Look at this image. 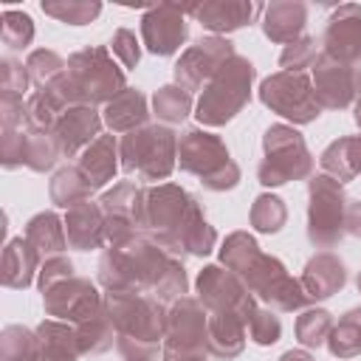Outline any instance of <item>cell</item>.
<instances>
[{
	"label": "cell",
	"mask_w": 361,
	"mask_h": 361,
	"mask_svg": "<svg viewBox=\"0 0 361 361\" xmlns=\"http://www.w3.org/2000/svg\"><path fill=\"white\" fill-rule=\"evenodd\" d=\"M99 276L110 293H141L149 288L158 299H172L186 290L183 265L141 237L116 243L102 257Z\"/></svg>",
	"instance_id": "1"
},
{
	"label": "cell",
	"mask_w": 361,
	"mask_h": 361,
	"mask_svg": "<svg viewBox=\"0 0 361 361\" xmlns=\"http://www.w3.org/2000/svg\"><path fill=\"white\" fill-rule=\"evenodd\" d=\"M147 226L155 231L158 243L172 251L209 254L217 234L203 220L195 197L178 186H161L147 195Z\"/></svg>",
	"instance_id": "2"
},
{
	"label": "cell",
	"mask_w": 361,
	"mask_h": 361,
	"mask_svg": "<svg viewBox=\"0 0 361 361\" xmlns=\"http://www.w3.org/2000/svg\"><path fill=\"white\" fill-rule=\"evenodd\" d=\"M220 257L231 271H237L245 279V285L254 293H259L265 302L276 305L279 310H299L310 302L305 288L285 274L282 262L274 259V257L259 254L257 243L248 234H243V231L231 234L226 240Z\"/></svg>",
	"instance_id": "3"
},
{
	"label": "cell",
	"mask_w": 361,
	"mask_h": 361,
	"mask_svg": "<svg viewBox=\"0 0 361 361\" xmlns=\"http://www.w3.org/2000/svg\"><path fill=\"white\" fill-rule=\"evenodd\" d=\"M54 87L68 104L73 102L76 107L85 104H96V102H113L118 93H124V73L113 65L107 48H85V51H76L71 59H68V68L65 73L48 85Z\"/></svg>",
	"instance_id": "4"
},
{
	"label": "cell",
	"mask_w": 361,
	"mask_h": 361,
	"mask_svg": "<svg viewBox=\"0 0 361 361\" xmlns=\"http://www.w3.org/2000/svg\"><path fill=\"white\" fill-rule=\"evenodd\" d=\"M107 316L118 330V350L130 361H149L164 336V313L141 293H107Z\"/></svg>",
	"instance_id": "5"
},
{
	"label": "cell",
	"mask_w": 361,
	"mask_h": 361,
	"mask_svg": "<svg viewBox=\"0 0 361 361\" xmlns=\"http://www.w3.org/2000/svg\"><path fill=\"white\" fill-rule=\"evenodd\" d=\"M257 71L245 56H231L209 82V87L200 96L197 104V121L200 124H226L228 118H234L240 113V107L248 102L251 96V82H254Z\"/></svg>",
	"instance_id": "6"
},
{
	"label": "cell",
	"mask_w": 361,
	"mask_h": 361,
	"mask_svg": "<svg viewBox=\"0 0 361 361\" xmlns=\"http://www.w3.org/2000/svg\"><path fill=\"white\" fill-rule=\"evenodd\" d=\"M180 166L192 175H197L209 189H231L240 180L237 164L228 158V149L217 135L189 130L180 138Z\"/></svg>",
	"instance_id": "7"
},
{
	"label": "cell",
	"mask_w": 361,
	"mask_h": 361,
	"mask_svg": "<svg viewBox=\"0 0 361 361\" xmlns=\"http://www.w3.org/2000/svg\"><path fill=\"white\" fill-rule=\"evenodd\" d=\"M121 158L124 172H135L144 180H161L175 166V133L158 124L133 130L121 141Z\"/></svg>",
	"instance_id": "8"
},
{
	"label": "cell",
	"mask_w": 361,
	"mask_h": 361,
	"mask_svg": "<svg viewBox=\"0 0 361 361\" xmlns=\"http://www.w3.org/2000/svg\"><path fill=\"white\" fill-rule=\"evenodd\" d=\"M265 161L259 164V183L279 186L296 178H305L313 169V158L302 141V135L293 127L276 124L262 138Z\"/></svg>",
	"instance_id": "9"
},
{
	"label": "cell",
	"mask_w": 361,
	"mask_h": 361,
	"mask_svg": "<svg viewBox=\"0 0 361 361\" xmlns=\"http://www.w3.org/2000/svg\"><path fill=\"white\" fill-rule=\"evenodd\" d=\"M347 226V197L338 180L313 178L310 180V209H307V237L313 245L327 248L341 240Z\"/></svg>",
	"instance_id": "10"
},
{
	"label": "cell",
	"mask_w": 361,
	"mask_h": 361,
	"mask_svg": "<svg viewBox=\"0 0 361 361\" xmlns=\"http://www.w3.org/2000/svg\"><path fill=\"white\" fill-rule=\"evenodd\" d=\"M262 104H268L274 113L290 118L293 124H307L322 113V104L316 99V90L305 73L279 71L268 76L259 87Z\"/></svg>",
	"instance_id": "11"
},
{
	"label": "cell",
	"mask_w": 361,
	"mask_h": 361,
	"mask_svg": "<svg viewBox=\"0 0 361 361\" xmlns=\"http://www.w3.org/2000/svg\"><path fill=\"white\" fill-rule=\"evenodd\" d=\"M206 316L195 299H180L166 322V361H192L206 347Z\"/></svg>",
	"instance_id": "12"
},
{
	"label": "cell",
	"mask_w": 361,
	"mask_h": 361,
	"mask_svg": "<svg viewBox=\"0 0 361 361\" xmlns=\"http://www.w3.org/2000/svg\"><path fill=\"white\" fill-rule=\"evenodd\" d=\"M186 14H192V6H175V3L152 6L141 17V37H144L147 51L155 56L175 54L189 37Z\"/></svg>",
	"instance_id": "13"
},
{
	"label": "cell",
	"mask_w": 361,
	"mask_h": 361,
	"mask_svg": "<svg viewBox=\"0 0 361 361\" xmlns=\"http://www.w3.org/2000/svg\"><path fill=\"white\" fill-rule=\"evenodd\" d=\"M234 56V45L223 37H203L192 48H186L175 65V82L183 90H197Z\"/></svg>",
	"instance_id": "14"
},
{
	"label": "cell",
	"mask_w": 361,
	"mask_h": 361,
	"mask_svg": "<svg viewBox=\"0 0 361 361\" xmlns=\"http://www.w3.org/2000/svg\"><path fill=\"white\" fill-rule=\"evenodd\" d=\"M197 290L203 305H209L214 313H237L245 319V324L251 322V316L257 313L254 299L248 296V290L240 285V279L228 271H220L217 265L203 268L200 279H197Z\"/></svg>",
	"instance_id": "15"
},
{
	"label": "cell",
	"mask_w": 361,
	"mask_h": 361,
	"mask_svg": "<svg viewBox=\"0 0 361 361\" xmlns=\"http://www.w3.org/2000/svg\"><path fill=\"white\" fill-rule=\"evenodd\" d=\"M322 45H324V56L336 62H344L353 68L361 62V6L358 3H344L327 17Z\"/></svg>",
	"instance_id": "16"
},
{
	"label": "cell",
	"mask_w": 361,
	"mask_h": 361,
	"mask_svg": "<svg viewBox=\"0 0 361 361\" xmlns=\"http://www.w3.org/2000/svg\"><path fill=\"white\" fill-rule=\"evenodd\" d=\"M42 293H45V310L51 316H59V319L82 324V322H87V319L102 313L99 293L87 279L68 276V279L51 285L48 290H42Z\"/></svg>",
	"instance_id": "17"
},
{
	"label": "cell",
	"mask_w": 361,
	"mask_h": 361,
	"mask_svg": "<svg viewBox=\"0 0 361 361\" xmlns=\"http://www.w3.org/2000/svg\"><path fill=\"white\" fill-rule=\"evenodd\" d=\"M313 90L322 107H347L361 93V68L322 54L313 65Z\"/></svg>",
	"instance_id": "18"
},
{
	"label": "cell",
	"mask_w": 361,
	"mask_h": 361,
	"mask_svg": "<svg viewBox=\"0 0 361 361\" xmlns=\"http://www.w3.org/2000/svg\"><path fill=\"white\" fill-rule=\"evenodd\" d=\"M259 11H265L259 3H245V0H209L192 6L195 20L214 34H228L243 25H251Z\"/></svg>",
	"instance_id": "19"
},
{
	"label": "cell",
	"mask_w": 361,
	"mask_h": 361,
	"mask_svg": "<svg viewBox=\"0 0 361 361\" xmlns=\"http://www.w3.org/2000/svg\"><path fill=\"white\" fill-rule=\"evenodd\" d=\"M99 130H102V121H99L96 110L79 104V107H68L62 113V118L54 127V138H56L62 155H76L85 144H90L99 135Z\"/></svg>",
	"instance_id": "20"
},
{
	"label": "cell",
	"mask_w": 361,
	"mask_h": 361,
	"mask_svg": "<svg viewBox=\"0 0 361 361\" xmlns=\"http://www.w3.org/2000/svg\"><path fill=\"white\" fill-rule=\"evenodd\" d=\"M305 23H307V6L299 0H282V3H271L265 8L262 31L271 42L290 45V42L302 39Z\"/></svg>",
	"instance_id": "21"
},
{
	"label": "cell",
	"mask_w": 361,
	"mask_h": 361,
	"mask_svg": "<svg viewBox=\"0 0 361 361\" xmlns=\"http://www.w3.org/2000/svg\"><path fill=\"white\" fill-rule=\"evenodd\" d=\"M104 217H102V209L90 200L73 206L65 217V228H68V243L79 251H87V248H99L102 240H104Z\"/></svg>",
	"instance_id": "22"
},
{
	"label": "cell",
	"mask_w": 361,
	"mask_h": 361,
	"mask_svg": "<svg viewBox=\"0 0 361 361\" xmlns=\"http://www.w3.org/2000/svg\"><path fill=\"white\" fill-rule=\"evenodd\" d=\"M347 282V271L344 262L333 254H319L307 262L305 276H302V288L310 299H327L333 296L341 285Z\"/></svg>",
	"instance_id": "23"
},
{
	"label": "cell",
	"mask_w": 361,
	"mask_h": 361,
	"mask_svg": "<svg viewBox=\"0 0 361 361\" xmlns=\"http://www.w3.org/2000/svg\"><path fill=\"white\" fill-rule=\"evenodd\" d=\"M243 324L245 319L237 313H214L206 324V344L214 355L231 358L243 350Z\"/></svg>",
	"instance_id": "24"
},
{
	"label": "cell",
	"mask_w": 361,
	"mask_h": 361,
	"mask_svg": "<svg viewBox=\"0 0 361 361\" xmlns=\"http://www.w3.org/2000/svg\"><path fill=\"white\" fill-rule=\"evenodd\" d=\"M79 172L85 175L90 189L104 186L116 175V141H113V135H99L85 149V155L79 161Z\"/></svg>",
	"instance_id": "25"
},
{
	"label": "cell",
	"mask_w": 361,
	"mask_h": 361,
	"mask_svg": "<svg viewBox=\"0 0 361 361\" xmlns=\"http://www.w3.org/2000/svg\"><path fill=\"white\" fill-rule=\"evenodd\" d=\"M37 262H39V251L28 240H23V237L11 240L6 245V257H3V282H6V288L31 285Z\"/></svg>",
	"instance_id": "26"
},
{
	"label": "cell",
	"mask_w": 361,
	"mask_h": 361,
	"mask_svg": "<svg viewBox=\"0 0 361 361\" xmlns=\"http://www.w3.org/2000/svg\"><path fill=\"white\" fill-rule=\"evenodd\" d=\"M104 121L110 124V130L116 133H133L147 121V99L138 90H124L118 93L107 110H104Z\"/></svg>",
	"instance_id": "27"
},
{
	"label": "cell",
	"mask_w": 361,
	"mask_h": 361,
	"mask_svg": "<svg viewBox=\"0 0 361 361\" xmlns=\"http://www.w3.org/2000/svg\"><path fill=\"white\" fill-rule=\"evenodd\" d=\"M322 166L338 180H350L361 172V135L353 138H338L322 152Z\"/></svg>",
	"instance_id": "28"
},
{
	"label": "cell",
	"mask_w": 361,
	"mask_h": 361,
	"mask_svg": "<svg viewBox=\"0 0 361 361\" xmlns=\"http://www.w3.org/2000/svg\"><path fill=\"white\" fill-rule=\"evenodd\" d=\"M65 104L68 102L54 87H42V90L28 96V102H25V121L31 124V130H54L56 121L65 113Z\"/></svg>",
	"instance_id": "29"
},
{
	"label": "cell",
	"mask_w": 361,
	"mask_h": 361,
	"mask_svg": "<svg viewBox=\"0 0 361 361\" xmlns=\"http://www.w3.org/2000/svg\"><path fill=\"white\" fill-rule=\"evenodd\" d=\"M25 240L39 251V257L45 254H59L65 245H68V237L62 231V223L54 212H42L37 217L28 220V228H25Z\"/></svg>",
	"instance_id": "30"
},
{
	"label": "cell",
	"mask_w": 361,
	"mask_h": 361,
	"mask_svg": "<svg viewBox=\"0 0 361 361\" xmlns=\"http://www.w3.org/2000/svg\"><path fill=\"white\" fill-rule=\"evenodd\" d=\"M90 195V183L85 180V175L73 166H65L54 175L51 180V200L56 206H65V209H73L79 203H85V197Z\"/></svg>",
	"instance_id": "31"
},
{
	"label": "cell",
	"mask_w": 361,
	"mask_h": 361,
	"mask_svg": "<svg viewBox=\"0 0 361 361\" xmlns=\"http://www.w3.org/2000/svg\"><path fill=\"white\" fill-rule=\"evenodd\" d=\"M59 155V144L51 135V130H28L25 133V149H23V164L31 166L34 172H45L54 166Z\"/></svg>",
	"instance_id": "32"
},
{
	"label": "cell",
	"mask_w": 361,
	"mask_h": 361,
	"mask_svg": "<svg viewBox=\"0 0 361 361\" xmlns=\"http://www.w3.org/2000/svg\"><path fill=\"white\" fill-rule=\"evenodd\" d=\"M42 11L68 25H87L102 14V3H96V0H90V3L87 0H45Z\"/></svg>",
	"instance_id": "33"
},
{
	"label": "cell",
	"mask_w": 361,
	"mask_h": 361,
	"mask_svg": "<svg viewBox=\"0 0 361 361\" xmlns=\"http://www.w3.org/2000/svg\"><path fill=\"white\" fill-rule=\"evenodd\" d=\"M330 353L350 358L361 353V310H350L330 336Z\"/></svg>",
	"instance_id": "34"
},
{
	"label": "cell",
	"mask_w": 361,
	"mask_h": 361,
	"mask_svg": "<svg viewBox=\"0 0 361 361\" xmlns=\"http://www.w3.org/2000/svg\"><path fill=\"white\" fill-rule=\"evenodd\" d=\"M0 37L3 42L11 48V51H23L31 45L34 39V23L25 11H14V8H6L3 17H0Z\"/></svg>",
	"instance_id": "35"
},
{
	"label": "cell",
	"mask_w": 361,
	"mask_h": 361,
	"mask_svg": "<svg viewBox=\"0 0 361 361\" xmlns=\"http://www.w3.org/2000/svg\"><path fill=\"white\" fill-rule=\"evenodd\" d=\"M25 68H28V76H31L37 85L48 87V85H54V82L65 73L68 62H65L56 51H51V48H37V51H31Z\"/></svg>",
	"instance_id": "36"
},
{
	"label": "cell",
	"mask_w": 361,
	"mask_h": 361,
	"mask_svg": "<svg viewBox=\"0 0 361 361\" xmlns=\"http://www.w3.org/2000/svg\"><path fill=\"white\" fill-rule=\"evenodd\" d=\"M152 104H155V116L158 118H164V121H183L189 116V110H192V96H189V90H183L178 85H166V87H161L155 93Z\"/></svg>",
	"instance_id": "37"
},
{
	"label": "cell",
	"mask_w": 361,
	"mask_h": 361,
	"mask_svg": "<svg viewBox=\"0 0 361 361\" xmlns=\"http://www.w3.org/2000/svg\"><path fill=\"white\" fill-rule=\"evenodd\" d=\"M285 217H288V212H285V206H282L279 197H274V195L257 197L254 212H251V223H254L257 231L274 234V231H279L285 226Z\"/></svg>",
	"instance_id": "38"
},
{
	"label": "cell",
	"mask_w": 361,
	"mask_h": 361,
	"mask_svg": "<svg viewBox=\"0 0 361 361\" xmlns=\"http://www.w3.org/2000/svg\"><path fill=\"white\" fill-rule=\"evenodd\" d=\"M330 327H333V322H330L327 310H307L296 322V336L305 347H319L330 336Z\"/></svg>",
	"instance_id": "39"
},
{
	"label": "cell",
	"mask_w": 361,
	"mask_h": 361,
	"mask_svg": "<svg viewBox=\"0 0 361 361\" xmlns=\"http://www.w3.org/2000/svg\"><path fill=\"white\" fill-rule=\"evenodd\" d=\"M316 39L313 37H302L290 45H285L282 56H279V68L282 71H290V73H302L305 68H313L316 65Z\"/></svg>",
	"instance_id": "40"
},
{
	"label": "cell",
	"mask_w": 361,
	"mask_h": 361,
	"mask_svg": "<svg viewBox=\"0 0 361 361\" xmlns=\"http://www.w3.org/2000/svg\"><path fill=\"white\" fill-rule=\"evenodd\" d=\"M28 68L14 62V59H3L0 62V87H3V96H20L23 99V90L28 87Z\"/></svg>",
	"instance_id": "41"
},
{
	"label": "cell",
	"mask_w": 361,
	"mask_h": 361,
	"mask_svg": "<svg viewBox=\"0 0 361 361\" xmlns=\"http://www.w3.org/2000/svg\"><path fill=\"white\" fill-rule=\"evenodd\" d=\"M110 45H113V54L124 62V68H135V65H138L141 48H138V39H135V34H133L130 28H118V31L113 34Z\"/></svg>",
	"instance_id": "42"
},
{
	"label": "cell",
	"mask_w": 361,
	"mask_h": 361,
	"mask_svg": "<svg viewBox=\"0 0 361 361\" xmlns=\"http://www.w3.org/2000/svg\"><path fill=\"white\" fill-rule=\"evenodd\" d=\"M248 324H251V336H254L257 344H274L279 338V330H282L279 319L274 313H268V310H257Z\"/></svg>",
	"instance_id": "43"
},
{
	"label": "cell",
	"mask_w": 361,
	"mask_h": 361,
	"mask_svg": "<svg viewBox=\"0 0 361 361\" xmlns=\"http://www.w3.org/2000/svg\"><path fill=\"white\" fill-rule=\"evenodd\" d=\"M68 276H73V265L65 257H51V259H45V265L39 271V288L48 290L51 285H56V282H62Z\"/></svg>",
	"instance_id": "44"
},
{
	"label": "cell",
	"mask_w": 361,
	"mask_h": 361,
	"mask_svg": "<svg viewBox=\"0 0 361 361\" xmlns=\"http://www.w3.org/2000/svg\"><path fill=\"white\" fill-rule=\"evenodd\" d=\"M347 231L355 234V237H361V200L353 203V206H347Z\"/></svg>",
	"instance_id": "45"
},
{
	"label": "cell",
	"mask_w": 361,
	"mask_h": 361,
	"mask_svg": "<svg viewBox=\"0 0 361 361\" xmlns=\"http://www.w3.org/2000/svg\"><path fill=\"white\" fill-rule=\"evenodd\" d=\"M279 361H313L307 353H302V350H290V353H285Z\"/></svg>",
	"instance_id": "46"
},
{
	"label": "cell",
	"mask_w": 361,
	"mask_h": 361,
	"mask_svg": "<svg viewBox=\"0 0 361 361\" xmlns=\"http://www.w3.org/2000/svg\"><path fill=\"white\" fill-rule=\"evenodd\" d=\"M355 121H358V124H361V102H358V104H355Z\"/></svg>",
	"instance_id": "47"
},
{
	"label": "cell",
	"mask_w": 361,
	"mask_h": 361,
	"mask_svg": "<svg viewBox=\"0 0 361 361\" xmlns=\"http://www.w3.org/2000/svg\"><path fill=\"white\" fill-rule=\"evenodd\" d=\"M358 290H361V276H358Z\"/></svg>",
	"instance_id": "48"
},
{
	"label": "cell",
	"mask_w": 361,
	"mask_h": 361,
	"mask_svg": "<svg viewBox=\"0 0 361 361\" xmlns=\"http://www.w3.org/2000/svg\"><path fill=\"white\" fill-rule=\"evenodd\" d=\"M192 361H197V358H192Z\"/></svg>",
	"instance_id": "49"
}]
</instances>
